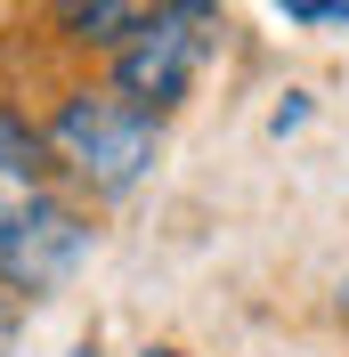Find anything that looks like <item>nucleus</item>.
Wrapping results in <instances>:
<instances>
[{"label": "nucleus", "instance_id": "1", "mask_svg": "<svg viewBox=\"0 0 349 357\" xmlns=\"http://www.w3.org/2000/svg\"><path fill=\"white\" fill-rule=\"evenodd\" d=\"M49 162L82 187V195L114 203L131 195L138 178L154 171V155H163V114L131 106L122 89H73L66 106L49 114Z\"/></svg>", "mask_w": 349, "mask_h": 357}, {"label": "nucleus", "instance_id": "2", "mask_svg": "<svg viewBox=\"0 0 349 357\" xmlns=\"http://www.w3.org/2000/svg\"><path fill=\"white\" fill-rule=\"evenodd\" d=\"M211 49H219V0H163L138 24V41L114 49V89L131 106H147V114H171L203 82Z\"/></svg>", "mask_w": 349, "mask_h": 357}, {"label": "nucleus", "instance_id": "3", "mask_svg": "<svg viewBox=\"0 0 349 357\" xmlns=\"http://www.w3.org/2000/svg\"><path fill=\"white\" fill-rule=\"evenodd\" d=\"M98 227L73 211V203L41 195V187H0V284L17 301H41V292H66L82 276Z\"/></svg>", "mask_w": 349, "mask_h": 357}, {"label": "nucleus", "instance_id": "4", "mask_svg": "<svg viewBox=\"0 0 349 357\" xmlns=\"http://www.w3.org/2000/svg\"><path fill=\"white\" fill-rule=\"evenodd\" d=\"M163 0H49V17H57V33L82 49H131L138 24L154 17Z\"/></svg>", "mask_w": 349, "mask_h": 357}, {"label": "nucleus", "instance_id": "5", "mask_svg": "<svg viewBox=\"0 0 349 357\" xmlns=\"http://www.w3.org/2000/svg\"><path fill=\"white\" fill-rule=\"evenodd\" d=\"M49 171V138L24 122V114L0 106V187H33V178Z\"/></svg>", "mask_w": 349, "mask_h": 357}, {"label": "nucleus", "instance_id": "6", "mask_svg": "<svg viewBox=\"0 0 349 357\" xmlns=\"http://www.w3.org/2000/svg\"><path fill=\"white\" fill-rule=\"evenodd\" d=\"M17 341H24V301L0 284V357H17Z\"/></svg>", "mask_w": 349, "mask_h": 357}, {"label": "nucleus", "instance_id": "7", "mask_svg": "<svg viewBox=\"0 0 349 357\" xmlns=\"http://www.w3.org/2000/svg\"><path fill=\"white\" fill-rule=\"evenodd\" d=\"M284 8H292L301 24H341L349 17V0H284Z\"/></svg>", "mask_w": 349, "mask_h": 357}, {"label": "nucleus", "instance_id": "8", "mask_svg": "<svg viewBox=\"0 0 349 357\" xmlns=\"http://www.w3.org/2000/svg\"><path fill=\"white\" fill-rule=\"evenodd\" d=\"M301 122H309V106H301V98H292V106H276V114H268V130H276V138H284V130H301Z\"/></svg>", "mask_w": 349, "mask_h": 357}, {"label": "nucleus", "instance_id": "9", "mask_svg": "<svg viewBox=\"0 0 349 357\" xmlns=\"http://www.w3.org/2000/svg\"><path fill=\"white\" fill-rule=\"evenodd\" d=\"M73 357H98V341H82V349H73Z\"/></svg>", "mask_w": 349, "mask_h": 357}, {"label": "nucleus", "instance_id": "10", "mask_svg": "<svg viewBox=\"0 0 349 357\" xmlns=\"http://www.w3.org/2000/svg\"><path fill=\"white\" fill-rule=\"evenodd\" d=\"M147 357H187V349H147Z\"/></svg>", "mask_w": 349, "mask_h": 357}]
</instances>
